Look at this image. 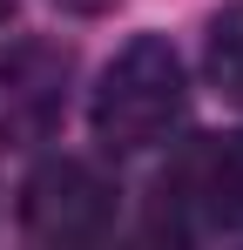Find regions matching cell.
I'll return each instance as SVG.
<instances>
[{
  "mask_svg": "<svg viewBox=\"0 0 243 250\" xmlns=\"http://www.w3.org/2000/svg\"><path fill=\"white\" fill-rule=\"evenodd\" d=\"M182 108H189V82H182L176 47L162 41V34H142V41H128L108 61L88 122H95V142L101 149L135 156V149H156L162 135L182 122Z\"/></svg>",
  "mask_w": 243,
  "mask_h": 250,
  "instance_id": "1",
  "label": "cell"
},
{
  "mask_svg": "<svg viewBox=\"0 0 243 250\" xmlns=\"http://www.w3.org/2000/svg\"><path fill=\"white\" fill-rule=\"evenodd\" d=\"M115 183L81 156H54L20 183V230L34 244H101L115 230Z\"/></svg>",
  "mask_w": 243,
  "mask_h": 250,
  "instance_id": "2",
  "label": "cell"
},
{
  "mask_svg": "<svg viewBox=\"0 0 243 250\" xmlns=\"http://www.w3.org/2000/svg\"><path fill=\"white\" fill-rule=\"evenodd\" d=\"M75 54L54 41L0 47V142H47L68 115Z\"/></svg>",
  "mask_w": 243,
  "mask_h": 250,
  "instance_id": "3",
  "label": "cell"
},
{
  "mask_svg": "<svg viewBox=\"0 0 243 250\" xmlns=\"http://www.w3.org/2000/svg\"><path fill=\"white\" fill-rule=\"evenodd\" d=\"M182 196L202 209L209 230H243V135H216L182 163Z\"/></svg>",
  "mask_w": 243,
  "mask_h": 250,
  "instance_id": "4",
  "label": "cell"
},
{
  "mask_svg": "<svg viewBox=\"0 0 243 250\" xmlns=\"http://www.w3.org/2000/svg\"><path fill=\"white\" fill-rule=\"evenodd\" d=\"M202 68H209L216 95L243 102V7H223V14L209 21V41H202Z\"/></svg>",
  "mask_w": 243,
  "mask_h": 250,
  "instance_id": "5",
  "label": "cell"
},
{
  "mask_svg": "<svg viewBox=\"0 0 243 250\" xmlns=\"http://www.w3.org/2000/svg\"><path fill=\"white\" fill-rule=\"evenodd\" d=\"M54 7H68V14H108L115 0H54Z\"/></svg>",
  "mask_w": 243,
  "mask_h": 250,
  "instance_id": "6",
  "label": "cell"
},
{
  "mask_svg": "<svg viewBox=\"0 0 243 250\" xmlns=\"http://www.w3.org/2000/svg\"><path fill=\"white\" fill-rule=\"evenodd\" d=\"M7 7H14V0H0V14H7Z\"/></svg>",
  "mask_w": 243,
  "mask_h": 250,
  "instance_id": "7",
  "label": "cell"
}]
</instances>
